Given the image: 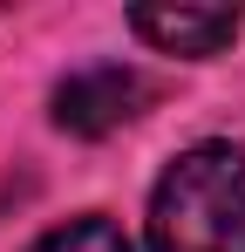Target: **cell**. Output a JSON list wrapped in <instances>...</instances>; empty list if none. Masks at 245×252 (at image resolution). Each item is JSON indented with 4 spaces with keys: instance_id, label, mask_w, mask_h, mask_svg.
<instances>
[{
    "instance_id": "7a4b0ae2",
    "label": "cell",
    "mask_w": 245,
    "mask_h": 252,
    "mask_svg": "<svg viewBox=\"0 0 245 252\" xmlns=\"http://www.w3.org/2000/svg\"><path fill=\"white\" fill-rule=\"evenodd\" d=\"M157 89L143 68H122V62H95V68H75L68 82H55V129L68 136H109L129 116H143Z\"/></svg>"
},
{
    "instance_id": "3957f363",
    "label": "cell",
    "mask_w": 245,
    "mask_h": 252,
    "mask_svg": "<svg viewBox=\"0 0 245 252\" xmlns=\"http://www.w3.org/2000/svg\"><path fill=\"white\" fill-rule=\"evenodd\" d=\"M129 28L157 55H184V62H211L239 41L245 14L239 7H129Z\"/></svg>"
},
{
    "instance_id": "277c9868",
    "label": "cell",
    "mask_w": 245,
    "mask_h": 252,
    "mask_svg": "<svg viewBox=\"0 0 245 252\" xmlns=\"http://www.w3.org/2000/svg\"><path fill=\"white\" fill-rule=\"evenodd\" d=\"M28 252H129V239H122V225H109L102 211H89V218H68V225L41 232Z\"/></svg>"
},
{
    "instance_id": "6da1fadb",
    "label": "cell",
    "mask_w": 245,
    "mask_h": 252,
    "mask_svg": "<svg viewBox=\"0 0 245 252\" xmlns=\"http://www.w3.org/2000/svg\"><path fill=\"white\" fill-rule=\"evenodd\" d=\"M150 252H245V150L191 143L150 191Z\"/></svg>"
}]
</instances>
